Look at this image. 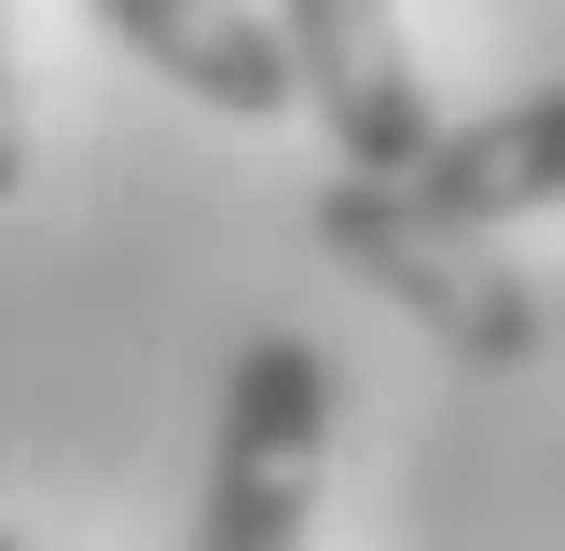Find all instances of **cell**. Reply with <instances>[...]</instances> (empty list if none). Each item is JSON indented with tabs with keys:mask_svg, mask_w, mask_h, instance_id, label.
I'll use <instances>...</instances> for the list:
<instances>
[{
	"mask_svg": "<svg viewBox=\"0 0 565 551\" xmlns=\"http://www.w3.org/2000/svg\"><path fill=\"white\" fill-rule=\"evenodd\" d=\"M428 207H456V220H524V207H565V83L552 97H524V110H483V125H441L428 152L401 165Z\"/></svg>",
	"mask_w": 565,
	"mask_h": 551,
	"instance_id": "5",
	"label": "cell"
},
{
	"mask_svg": "<svg viewBox=\"0 0 565 551\" xmlns=\"http://www.w3.org/2000/svg\"><path fill=\"white\" fill-rule=\"evenodd\" d=\"M14 180H28V125H14V69H0V207H14Z\"/></svg>",
	"mask_w": 565,
	"mask_h": 551,
	"instance_id": "6",
	"label": "cell"
},
{
	"mask_svg": "<svg viewBox=\"0 0 565 551\" xmlns=\"http://www.w3.org/2000/svg\"><path fill=\"white\" fill-rule=\"evenodd\" d=\"M318 455H331V358L303 331H263L221 372V455H207V551H290L318 523Z\"/></svg>",
	"mask_w": 565,
	"mask_h": 551,
	"instance_id": "2",
	"label": "cell"
},
{
	"mask_svg": "<svg viewBox=\"0 0 565 551\" xmlns=\"http://www.w3.org/2000/svg\"><path fill=\"white\" fill-rule=\"evenodd\" d=\"M83 14L110 28L125 55H152L180 97L235 110V125H263V110H290V42H276V14H248V0H83Z\"/></svg>",
	"mask_w": 565,
	"mask_h": 551,
	"instance_id": "4",
	"label": "cell"
},
{
	"mask_svg": "<svg viewBox=\"0 0 565 551\" xmlns=\"http://www.w3.org/2000/svg\"><path fill=\"white\" fill-rule=\"evenodd\" d=\"M318 248L345 276H373L414 331H441L456 358H483V372H524V358H539V290L483 248V220L428 207L401 165H345V180L318 193Z\"/></svg>",
	"mask_w": 565,
	"mask_h": 551,
	"instance_id": "1",
	"label": "cell"
},
{
	"mask_svg": "<svg viewBox=\"0 0 565 551\" xmlns=\"http://www.w3.org/2000/svg\"><path fill=\"white\" fill-rule=\"evenodd\" d=\"M276 42H290V83L345 165H414L441 138L414 42H401V0H276Z\"/></svg>",
	"mask_w": 565,
	"mask_h": 551,
	"instance_id": "3",
	"label": "cell"
}]
</instances>
